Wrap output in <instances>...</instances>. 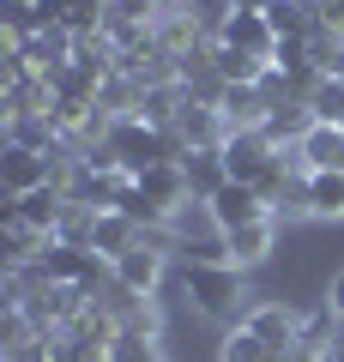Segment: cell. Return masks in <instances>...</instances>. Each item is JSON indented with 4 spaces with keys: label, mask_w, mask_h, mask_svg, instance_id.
Segmentation results:
<instances>
[{
    "label": "cell",
    "mask_w": 344,
    "mask_h": 362,
    "mask_svg": "<svg viewBox=\"0 0 344 362\" xmlns=\"http://www.w3.org/2000/svg\"><path fill=\"white\" fill-rule=\"evenodd\" d=\"M181 296L193 302L200 314H212V320H224V326H242L248 314L260 308L254 302V290H248V278H242V266H205V259H181Z\"/></svg>",
    "instance_id": "1"
},
{
    "label": "cell",
    "mask_w": 344,
    "mask_h": 362,
    "mask_svg": "<svg viewBox=\"0 0 344 362\" xmlns=\"http://www.w3.org/2000/svg\"><path fill=\"white\" fill-rule=\"evenodd\" d=\"M103 145L115 151V163L127 169L133 181H139L145 169H157V163H181L176 133L151 127V121H139V115H115V127H109V139H103Z\"/></svg>",
    "instance_id": "2"
},
{
    "label": "cell",
    "mask_w": 344,
    "mask_h": 362,
    "mask_svg": "<svg viewBox=\"0 0 344 362\" xmlns=\"http://www.w3.org/2000/svg\"><path fill=\"white\" fill-rule=\"evenodd\" d=\"M109 272H115V290L157 302V296H164V284H169V235H145V242L127 247Z\"/></svg>",
    "instance_id": "3"
},
{
    "label": "cell",
    "mask_w": 344,
    "mask_h": 362,
    "mask_svg": "<svg viewBox=\"0 0 344 362\" xmlns=\"http://www.w3.org/2000/svg\"><path fill=\"white\" fill-rule=\"evenodd\" d=\"M217 157H224L229 181L260 187V181L272 175V163H278V139H272V133H229V139L217 145Z\"/></svg>",
    "instance_id": "4"
},
{
    "label": "cell",
    "mask_w": 344,
    "mask_h": 362,
    "mask_svg": "<svg viewBox=\"0 0 344 362\" xmlns=\"http://www.w3.org/2000/svg\"><path fill=\"white\" fill-rule=\"evenodd\" d=\"M73 163H61V157H42V151H25V145H6L0 151V187H6V199L18 194H37V187H49V181H61Z\"/></svg>",
    "instance_id": "5"
},
{
    "label": "cell",
    "mask_w": 344,
    "mask_h": 362,
    "mask_svg": "<svg viewBox=\"0 0 344 362\" xmlns=\"http://www.w3.org/2000/svg\"><path fill=\"white\" fill-rule=\"evenodd\" d=\"M224 139H229L224 109L188 90V109H181V121H176V145H181V151H217Z\"/></svg>",
    "instance_id": "6"
},
{
    "label": "cell",
    "mask_w": 344,
    "mask_h": 362,
    "mask_svg": "<svg viewBox=\"0 0 344 362\" xmlns=\"http://www.w3.org/2000/svg\"><path fill=\"white\" fill-rule=\"evenodd\" d=\"M67 206H73V199H67V187H61V181H49V187H37V194H18V199H6L0 211H13L18 223H30L37 235H49V242H55V230H61Z\"/></svg>",
    "instance_id": "7"
},
{
    "label": "cell",
    "mask_w": 344,
    "mask_h": 362,
    "mask_svg": "<svg viewBox=\"0 0 344 362\" xmlns=\"http://www.w3.org/2000/svg\"><path fill=\"white\" fill-rule=\"evenodd\" d=\"M205 206H212V218H217V230H242V223H266L272 218V206H266V194H260V187H242V181H229L224 194L217 199H205ZM278 223V218H272Z\"/></svg>",
    "instance_id": "8"
},
{
    "label": "cell",
    "mask_w": 344,
    "mask_h": 362,
    "mask_svg": "<svg viewBox=\"0 0 344 362\" xmlns=\"http://www.w3.org/2000/svg\"><path fill=\"white\" fill-rule=\"evenodd\" d=\"M242 326H248V332L260 338V344H272V350H278V356H284V350L296 344V338H302V314H296L290 302H260V308L248 314Z\"/></svg>",
    "instance_id": "9"
},
{
    "label": "cell",
    "mask_w": 344,
    "mask_h": 362,
    "mask_svg": "<svg viewBox=\"0 0 344 362\" xmlns=\"http://www.w3.org/2000/svg\"><path fill=\"white\" fill-rule=\"evenodd\" d=\"M145 230L127 218V211H97V223H91V254L103 259V266H115V259L127 254V247H139Z\"/></svg>",
    "instance_id": "10"
},
{
    "label": "cell",
    "mask_w": 344,
    "mask_h": 362,
    "mask_svg": "<svg viewBox=\"0 0 344 362\" xmlns=\"http://www.w3.org/2000/svg\"><path fill=\"white\" fill-rule=\"evenodd\" d=\"M217 42H224V49L254 54V61H272V49H278V37H272L266 13H229L224 30H217Z\"/></svg>",
    "instance_id": "11"
},
{
    "label": "cell",
    "mask_w": 344,
    "mask_h": 362,
    "mask_svg": "<svg viewBox=\"0 0 344 362\" xmlns=\"http://www.w3.org/2000/svg\"><path fill=\"white\" fill-rule=\"evenodd\" d=\"M272 242H278V223H242V230H229L224 235V254H229V266H260V259H272Z\"/></svg>",
    "instance_id": "12"
},
{
    "label": "cell",
    "mask_w": 344,
    "mask_h": 362,
    "mask_svg": "<svg viewBox=\"0 0 344 362\" xmlns=\"http://www.w3.org/2000/svg\"><path fill=\"white\" fill-rule=\"evenodd\" d=\"M181 169H188L193 199H217L229 187V169H224V157H217V151H181Z\"/></svg>",
    "instance_id": "13"
},
{
    "label": "cell",
    "mask_w": 344,
    "mask_h": 362,
    "mask_svg": "<svg viewBox=\"0 0 344 362\" xmlns=\"http://www.w3.org/2000/svg\"><path fill=\"white\" fill-rule=\"evenodd\" d=\"M308 206L320 223H344V169H314L308 175Z\"/></svg>",
    "instance_id": "14"
},
{
    "label": "cell",
    "mask_w": 344,
    "mask_h": 362,
    "mask_svg": "<svg viewBox=\"0 0 344 362\" xmlns=\"http://www.w3.org/2000/svg\"><path fill=\"white\" fill-rule=\"evenodd\" d=\"M302 157H308V169H344V127L320 121V127L302 139Z\"/></svg>",
    "instance_id": "15"
},
{
    "label": "cell",
    "mask_w": 344,
    "mask_h": 362,
    "mask_svg": "<svg viewBox=\"0 0 344 362\" xmlns=\"http://www.w3.org/2000/svg\"><path fill=\"white\" fill-rule=\"evenodd\" d=\"M217 362H284V356H278L272 344H260L248 326H229L224 344H217Z\"/></svg>",
    "instance_id": "16"
},
{
    "label": "cell",
    "mask_w": 344,
    "mask_h": 362,
    "mask_svg": "<svg viewBox=\"0 0 344 362\" xmlns=\"http://www.w3.org/2000/svg\"><path fill=\"white\" fill-rule=\"evenodd\" d=\"M181 13H188L205 37H217V30H224V18L236 13V0H181Z\"/></svg>",
    "instance_id": "17"
},
{
    "label": "cell",
    "mask_w": 344,
    "mask_h": 362,
    "mask_svg": "<svg viewBox=\"0 0 344 362\" xmlns=\"http://www.w3.org/2000/svg\"><path fill=\"white\" fill-rule=\"evenodd\" d=\"M308 103H314V115H320V121H332V127H344V78H320Z\"/></svg>",
    "instance_id": "18"
},
{
    "label": "cell",
    "mask_w": 344,
    "mask_h": 362,
    "mask_svg": "<svg viewBox=\"0 0 344 362\" xmlns=\"http://www.w3.org/2000/svg\"><path fill=\"white\" fill-rule=\"evenodd\" d=\"M326 308H332V314H338V320H344V272H338V278H332V284H326Z\"/></svg>",
    "instance_id": "19"
},
{
    "label": "cell",
    "mask_w": 344,
    "mask_h": 362,
    "mask_svg": "<svg viewBox=\"0 0 344 362\" xmlns=\"http://www.w3.org/2000/svg\"><path fill=\"white\" fill-rule=\"evenodd\" d=\"M13 6H42V0H13Z\"/></svg>",
    "instance_id": "20"
},
{
    "label": "cell",
    "mask_w": 344,
    "mask_h": 362,
    "mask_svg": "<svg viewBox=\"0 0 344 362\" xmlns=\"http://www.w3.org/2000/svg\"><path fill=\"white\" fill-rule=\"evenodd\" d=\"M332 362H344V344H338V356H332Z\"/></svg>",
    "instance_id": "21"
}]
</instances>
